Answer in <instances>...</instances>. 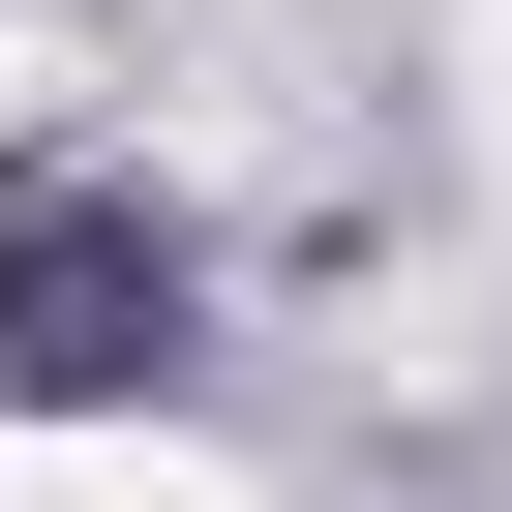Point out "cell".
<instances>
[{
	"instance_id": "1",
	"label": "cell",
	"mask_w": 512,
	"mask_h": 512,
	"mask_svg": "<svg viewBox=\"0 0 512 512\" xmlns=\"http://www.w3.org/2000/svg\"><path fill=\"white\" fill-rule=\"evenodd\" d=\"M0 512H241V452H181V422H0Z\"/></svg>"
},
{
	"instance_id": "2",
	"label": "cell",
	"mask_w": 512,
	"mask_h": 512,
	"mask_svg": "<svg viewBox=\"0 0 512 512\" xmlns=\"http://www.w3.org/2000/svg\"><path fill=\"white\" fill-rule=\"evenodd\" d=\"M31 91H61V61H31V31H0V121H31Z\"/></svg>"
}]
</instances>
